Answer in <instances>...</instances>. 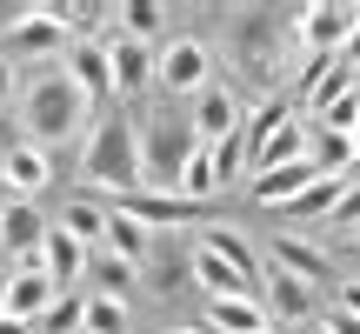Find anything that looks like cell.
<instances>
[{
    "instance_id": "9a60e30c",
    "label": "cell",
    "mask_w": 360,
    "mask_h": 334,
    "mask_svg": "<svg viewBox=\"0 0 360 334\" xmlns=\"http://www.w3.org/2000/svg\"><path fill=\"white\" fill-rule=\"evenodd\" d=\"M87 247H80L74 241V234H67V228H47V247H40V268H47L53 274V287H60V295H74V281H80V274H87Z\"/></svg>"
},
{
    "instance_id": "d4e9b609",
    "label": "cell",
    "mask_w": 360,
    "mask_h": 334,
    "mask_svg": "<svg viewBox=\"0 0 360 334\" xmlns=\"http://www.w3.org/2000/svg\"><path fill=\"white\" fill-rule=\"evenodd\" d=\"M80 334H127V301L94 295L87 308H80Z\"/></svg>"
},
{
    "instance_id": "ba28073f",
    "label": "cell",
    "mask_w": 360,
    "mask_h": 334,
    "mask_svg": "<svg viewBox=\"0 0 360 334\" xmlns=\"http://www.w3.org/2000/svg\"><path fill=\"white\" fill-rule=\"evenodd\" d=\"M53 301H60V287H53V274L40 268V261H27V268H13V274H7V314H20L27 328L47 321Z\"/></svg>"
},
{
    "instance_id": "f546056e",
    "label": "cell",
    "mask_w": 360,
    "mask_h": 334,
    "mask_svg": "<svg viewBox=\"0 0 360 334\" xmlns=\"http://www.w3.org/2000/svg\"><path fill=\"white\" fill-rule=\"evenodd\" d=\"M94 274H101V295H127L134 287V261H120V254H94Z\"/></svg>"
},
{
    "instance_id": "7402d4cb",
    "label": "cell",
    "mask_w": 360,
    "mask_h": 334,
    "mask_svg": "<svg viewBox=\"0 0 360 334\" xmlns=\"http://www.w3.org/2000/svg\"><path fill=\"white\" fill-rule=\"evenodd\" d=\"M60 228L74 234L80 247H107V207L87 201V194H74V201H67V214H60Z\"/></svg>"
},
{
    "instance_id": "9c48e42d",
    "label": "cell",
    "mask_w": 360,
    "mask_h": 334,
    "mask_svg": "<svg viewBox=\"0 0 360 334\" xmlns=\"http://www.w3.org/2000/svg\"><path fill=\"white\" fill-rule=\"evenodd\" d=\"M260 308L274 321H314V281H300L287 268H260Z\"/></svg>"
},
{
    "instance_id": "f35d334b",
    "label": "cell",
    "mask_w": 360,
    "mask_h": 334,
    "mask_svg": "<svg viewBox=\"0 0 360 334\" xmlns=\"http://www.w3.org/2000/svg\"><path fill=\"white\" fill-rule=\"evenodd\" d=\"M0 314H7V281H0Z\"/></svg>"
},
{
    "instance_id": "8fae6325",
    "label": "cell",
    "mask_w": 360,
    "mask_h": 334,
    "mask_svg": "<svg viewBox=\"0 0 360 334\" xmlns=\"http://www.w3.org/2000/svg\"><path fill=\"white\" fill-rule=\"evenodd\" d=\"M47 180H53V161L40 154L34 141H13L7 154H0V187H7V194H20V201H34V194L47 187Z\"/></svg>"
},
{
    "instance_id": "e0dca14e",
    "label": "cell",
    "mask_w": 360,
    "mask_h": 334,
    "mask_svg": "<svg viewBox=\"0 0 360 334\" xmlns=\"http://www.w3.org/2000/svg\"><path fill=\"white\" fill-rule=\"evenodd\" d=\"M193 247H207V254L233 261V268H240L247 281L260 287V254H254V241H247L240 228H227V221H214V228H200V234H193Z\"/></svg>"
},
{
    "instance_id": "836d02e7",
    "label": "cell",
    "mask_w": 360,
    "mask_h": 334,
    "mask_svg": "<svg viewBox=\"0 0 360 334\" xmlns=\"http://www.w3.org/2000/svg\"><path fill=\"white\" fill-rule=\"evenodd\" d=\"M340 67H347V74L360 67V20H354V34H347V47H340Z\"/></svg>"
},
{
    "instance_id": "2e32d148",
    "label": "cell",
    "mask_w": 360,
    "mask_h": 334,
    "mask_svg": "<svg viewBox=\"0 0 360 334\" xmlns=\"http://www.w3.org/2000/svg\"><path fill=\"white\" fill-rule=\"evenodd\" d=\"M120 214H134L141 228H180V221H193L200 207L180 201V194H147V187H134V194H120Z\"/></svg>"
},
{
    "instance_id": "484cf974",
    "label": "cell",
    "mask_w": 360,
    "mask_h": 334,
    "mask_svg": "<svg viewBox=\"0 0 360 334\" xmlns=\"http://www.w3.org/2000/svg\"><path fill=\"white\" fill-rule=\"evenodd\" d=\"M321 128L327 134H354L360 128V87H334L321 101Z\"/></svg>"
},
{
    "instance_id": "ffe728a7",
    "label": "cell",
    "mask_w": 360,
    "mask_h": 334,
    "mask_svg": "<svg viewBox=\"0 0 360 334\" xmlns=\"http://www.w3.org/2000/svg\"><path fill=\"white\" fill-rule=\"evenodd\" d=\"M107 254H120V261H134V268H141V261L154 254V228H141L134 214L107 207Z\"/></svg>"
},
{
    "instance_id": "4316f807",
    "label": "cell",
    "mask_w": 360,
    "mask_h": 334,
    "mask_svg": "<svg viewBox=\"0 0 360 334\" xmlns=\"http://www.w3.org/2000/svg\"><path fill=\"white\" fill-rule=\"evenodd\" d=\"M114 20H120V34H127V40H147V47H154V34L167 27V13H160L154 0H127Z\"/></svg>"
},
{
    "instance_id": "83f0119b",
    "label": "cell",
    "mask_w": 360,
    "mask_h": 334,
    "mask_svg": "<svg viewBox=\"0 0 360 334\" xmlns=\"http://www.w3.org/2000/svg\"><path fill=\"white\" fill-rule=\"evenodd\" d=\"M207 161H214V187H233V180L247 174V141H240V134H227V141L207 147Z\"/></svg>"
},
{
    "instance_id": "5b68a950",
    "label": "cell",
    "mask_w": 360,
    "mask_h": 334,
    "mask_svg": "<svg viewBox=\"0 0 360 334\" xmlns=\"http://www.w3.org/2000/svg\"><path fill=\"white\" fill-rule=\"evenodd\" d=\"M354 20H360V7L314 0V7H300V13H294V40H300V54H307V61H340V47H347Z\"/></svg>"
},
{
    "instance_id": "8992f818",
    "label": "cell",
    "mask_w": 360,
    "mask_h": 334,
    "mask_svg": "<svg viewBox=\"0 0 360 334\" xmlns=\"http://www.w3.org/2000/svg\"><path fill=\"white\" fill-rule=\"evenodd\" d=\"M207 80H214V54L200 47V40H167V47L154 54V87H167V94H200Z\"/></svg>"
},
{
    "instance_id": "3957f363",
    "label": "cell",
    "mask_w": 360,
    "mask_h": 334,
    "mask_svg": "<svg viewBox=\"0 0 360 334\" xmlns=\"http://www.w3.org/2000/svg\"><path fill=\"white\" fill-rule=\"evenodd\" d=\"M193 147H200V141H193V128H180V114L141 120V180H147V194L180 187V167H187Z\"/></svg>"
},
{
    "instance_id": "7c38bea8",
    "label": "cell",
    "mask_w": 360,
    "mask_h": 334,
    "mask_svg": "<svg viewBox=\"0 0 360 334\" xmlns=\"http://www.w3.org/2000/svg\"><path fill=\"white\" fill-rule=\"evenodd\" d=\"M60 74L74 80L87 101H101V94H114V74H107V40H74V47L60 54Z\"/></svg>"
},
{
    "instance_id": "d6a6232c",
    "label": "cell",
    "mask_w": 360,
    "mask_h": 334,
    "mask_svg": "<svg viewBox=\"0 0 360 334\" xmlns=\"http://www.w3.org/2000/svg\"><path fill=\"white\" fill-rule=\"evenodd\" d=\"M334 221H340V228H354V234H360V194H347V201H340V214H334Z\"/></svg>"
},
{
    "instance_id": "4dcf8cb0",
    "label": "cell",
    "mask_w": 360,
    "mask_h": 334,
    "mask_svg": "<svg viewBox=\"0 0 360 334\" xmlns=\"http://www.w3.org/2000/svg\"><path fill=\"white\" fill-rule=\"evenodd\" d=\"M80 308H87V301L60 295V301H53V314H47V328H60V334H80Z\"/></svg>"
},
{
    "instance_id": "b9f144b4",
    "label": "cell",
    "mask_w": 360,
    "mask_h": 334,
    "mask_svg": "<svg viewBox=\"0 0 360 334\" xmlns=\"http://www.w3.org/2000/svg\"><path fill=\"white\" fill-rule=\"evenodd\" d=\"M180 334H193V328H180Z\"/></svg>"
},
{
    "instance_id": "1f68e13d",
    "label": "cell",
    "mask_w": 360,
    "mask_h": 334,
    "mask_svg": "<svg viewBox=\"0 0 360 334\" xmlns=\"http://www.w3.org/2000/svg\"><path fill=\"white\" fill-rule=\"evenodd\" d=\"M327 334H360V314H347V308H334V321H321Z\"/></svg>"
},
{
    "instance_id": "7a4b0ae2",
    "label": "cell",
    "mask_w": 360,
    "mask_h": 334,
    "mask_svg": "<svg viewBox=\"0 0 360 334\" xmlns=\"http://www.w3.org/2000/svg\"><path fill=\"white\" fill-rule=\"evenodd\" d=\"M80 174L87 187H114V194H134L141 187V128L127 114H107L87 128V154H80Z\"/></svg>"
},
{
    "instance_id": "e575fe53",
    "label": "cell",
    "mask_w": 360,
    "mask_h": 334,
    "mask_svg": "<svg viewBox=\"0 0 360 334\" xmlns=\"http://www.w3.org/2000/svg\"><path fill=\"white\" fill-rule=\"evenodd\" d=\"M340 308H347V314H360V281H340Z\"/></svg>"
},
{
    "instance_id": "603a6c76",
    "label": "cell",
    "mask_w": 360,
    "mask_h": 334,
    "mask_svg": "<svg viewBox=\"0 0 360 334\" xmlns=\"http://www.w3.org/2000/svg\"><path fill=\"white\" fill-rule=\"evenodd\" d=\"M274 268L300 274V281H327V254H321L314 241H294V234H281V241H274Z\"/></svg>"
},
{
    "instance_id": "ab89813d",
    "label": "cell",
    "mask_w": 360,
    "mask_h": 334,
    "mask_svg": "<svg viewBox=\"0 0 360 334\" xmlns=\"http://www.w3.org/2000/svg\"><path fill=\"white\" fill-rule=\"evenodd\" d=\"M307 334H327V328H307Z\"/></svg>"
},
{
    "instance_id": "4fadbf2b",
    "label": "cell",
    "mask_w": 360,
    "mask_h": 334,
    "mask_svg": "<svg viewBox=\"0 0 360 334\" xmlns=\"http://www.w3.org/2000/svg\"><path fill=\"white\" fill-rule=\"evenodd\" d=\"M0 247H13L20 268L40 261V247H47V221L34 214V201H7V207H0Z\"/></svg>"
},
{
    "instance_id": "277c9868",
    "label": "cell",
    "mask_w": 360,
    "mask_h": 334,
    "mask_svg": "<svg viewBox=\"0 0 360 334\" xmlns=\"http://www.w3.org/2000/svg\"><path fill=\"white\" fill-rule=\"evenodd\" d=\"M67 13L60 7H20L13 13V34H7V61H60L67 47H74V34H67Z\"/></svg>"
},
{
    "instance_id": "44dd1931",
    "label": "cell",
    "mask_w": 360,
    "mask_h": 334,
    "mask_svg": "<svg viewBox=\"0 0 360 334\" xmlns=\"http://www.w3.org/2000/svg\"><path fill=\"white\" fill-rule=\"evenodd\" d=\"M354 174H314L307 187L287 201V214H340V194H347Z\"/></svg>"
},
{
    "instance_id": "5bb4252c",
    "label": "cell",
    "mask_w": 360,
    "mask_h": 334,
    "mask_svg": "<svg viewBox=\"0 0 360 334\" xmlns=\"http://www.w3.org/2000/svg\"><path fill=\"white\" fill-rule=\"evenodd\" d=\"M187 268H193V281L207 287V301H247V295H260L254 281H247L233 261H220V254H207V247H193L187 254Z\"/></svg>"
},
{
    "instance_id": "60d3db41",
    "label": "cell",
    "mask_w": 360,
    "mask_h": 334,
    "mask_svg": "<svg viewBox=\"0 0 360 334\" xmlns=\"http://www.w3.org/2000/svg\"><path fill=\"white\" fill-rule=\"evenodd\" d=\"M354 80H360V67H354Z\"/></svg>"
},
{
    "instance_id": "d590c367",
    "label": "cell",
    "mask_w": 360,
    "mask_h": 334,
    "mask_svg": "<svg viewBox=\"0 0 360 334\" xmlns=\"http://www.w3.org/2000/svg\"><path fill=\"white\" fill-rule=\"evenodd\" d=\"M7 94H13V61L0 54V101H7Z\"/></svg>"
},
{
    "instance_id": "cb8c5ba5",
    "label": "cell",
    "mask_w": 360,
    "mask_h": 334,
    "mask_svg": "<svg viewBox=\"0 0 360 334\" xmlns=\"http://www.w3.org/2000/svg\"><path fill=\"white\" fill-rule=\"evenodd\" d=\"M307 161H314V174H354V141L347 134H314V147H307Z\"/></svg>"
},
{
    "instance_id": "f1b7e54d",
    "label": "cell",
    "mask_w": 360,
    "mask_h": 334,
    "mask_svg": "<svg viewBox=\"0 0 360 334\" xmlns=\"http://www.w3.org/2000/svg\"><path fill=\"white\" fill-rule=\"evenodd\" d=\"M180 201H214V161H207V147H193L187 167H180Z\"/></svg>"
},
{
    "instance_id": "7bdbcfd3",
    "label": "cell",
    "mask_w": 360,
    "mask_h": 334,
    "mask_svg": "<svg viewBox=\"0 0 360 334\" xmlns=\"http://www.w3.org/2000/svg\"><path fill=\"white\" fill-rule=\"evenodd\" d=\"M0 194H7V187H0Z\"/></svg>"
},
{
    "instance_id": "74e56055",
    "label": "cell",
    "mask_w": 360,
    "mask_h": 334,
    "mask_svg": "<svg viewBox=\"0 0 360 334\" xmlns=\"http://www.w3.org/2000/svg\"><path fill=\"white\" fill-rule=\"evenodd\" d=\"M347 141H354V167H360V128H354V134H347Z\"/></svg>"
},
{
    "instance_id": "6da1fadb",
    "label": "cell",
    "mask_w": 360,
    "mask_h": 334,
    "mask_svg": "<svg viewBox=\"0 0 360 334\" xmlns=\"http://www.w3.org/2000/svg\"><path fill=\"white\" fill-rule=\"evenodd\" d=\"M87 114H94V101L60 74V67H53V74H34L20 87V128H27V141H34L40 154L80 141V134H87Z\"/></svg>"
},
{
    "instance_id": "d6986e66",
    "label": "cell",
    "mask_w": 360,
    "mask_h": 334,
    "mask_svg": "<svg viewBox=\"0 0 360 334\" xmlns=\"http://www.w3.org/2000/svg\"><path fill=\"white\" fill-rule=\"evenodd\" d=\"M207 328H214V334H267V308H260V295H247V301H207Z\"/></svg>"
},
{
    "instance_id": "8d00e7d4",
    "label": "cell",
    "mask_w": 360,
    "mask_h": 334,
    "mask_svg": "<svg viewBox=\"0 0 360 334\" xmlns=\"http://www.w3.org/2000/svg\"><path fill=\"white\" fill-rule=\"evenodd\" d=\"M0 334H27V321L20 314H0Z\"/></svg>"
},
{
    "instance_id": "30bf717a",
    "label": "cell",
    "mask_w": 360,
    "mask_h": 334,
    "mask_svg": "<svg viewBox=\"0 0 360 334\" xmlns=\"http://www.w3.org/2000/svg\"><path fill=\"white\" fill-rule=\"evenodd\" d=\"M107 74H114V94H147V87H154V47L114 34V40H107Z\"/></svg>"
},
{
    "instance_id": "52a82bcc",
    "label": "cell",
    "mask_w": 360,
    "mask_h": 334,
    "mask_svg": "<svg viewBox=\"0 0 360 334\" xmlns=\"http://www.w3.org/2000/svg\"><path fill=\"white\" fill-rule=\"evenodd\" d=\"M193 141L200 147H214V141H227V134H240V101H233V87H220V80H207L200 94H193Z\"/></svg>"
},
{
    "instance_id": "ac0fdd59",
    "label": "cell",
    "mask_w": 360,
    "mask_h": 334,
    "mask_svg": "<svg viewBox=\"0 0 360 334\" xmlns=\"http://www.w3.org/2000/svg\"><path fill=\"white\" fill-rule=\"evenodd\" d=\"M314 180V161H287V167H267V174H254V194L247 201L254 207H287L300 187Z\"/></svg>"
}]
</instances>
